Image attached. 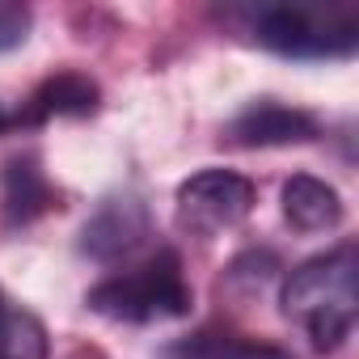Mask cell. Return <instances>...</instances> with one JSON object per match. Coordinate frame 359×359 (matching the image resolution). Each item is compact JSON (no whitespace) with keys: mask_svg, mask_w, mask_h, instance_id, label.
Here are the masks:
<instances>
[{"mask_svg":"<svg viewBox=\"0 0 359 359\" xmlns=\"http://www.w3.org/2000/svg\"><path fill=\"white\" fill-rule=\"evenodd\" d=\"M283 313L309 334L317 351H338L359 313L355 296V245L342 241L330 254L300 262L283 283Z\"/></svg>","mask_w":359,"mask_h":359,"instance_id":"obj_1","label":"cell"},{"mask_svg":"<svg viewBox=\"0 0 359 359\" xmlns=\"http://www.w3.org/2000/svg\"><path fill=\"white\" fill-rule=\"evenodd\" d=\"M195 304V292L182 275V258L173 250H156L144 262L102 279L89 292V309L110 317V321H131V325H148V321H173L187 317Z\"/></svg>","mask_w":359,"mask_h":359,"instance_id":"obj_2","label":"cell"},{"mask_svg":"<svg viewBox=\"0 0 359 359\" xmlns=\"http://www.w3.org/2000/svg\"><path fill=\"white\" fill-rule=\"evenodd\" d=\"M254 39L287 60H338L359 47L351 5H266L254 13Z\"/></svg>","mask_w":359,"mask_h":359,"instance_id":"obj_3","label":"cell"},{"mask_svg":"<svg viewBox=\"0 0 359 359\" xmlns=\"http://www.w3.org/2000/svg\"><path fill=\"white\" fill-rule=\"evenodd\" d=\"M254 208V182L233 169H203L177 187V224L195 237H216L241 224Z\"/></svg>","mask_w":359,"mask_h":359,"instance_id":"obj_4","label":"cell"},{"mask_svg":"<svg viewBox=\"0 0 359 359\" xmlns=\"http://www.w3.org/2000/svg\"><path fill=\"white\" fill-rule=\"evenodd\" d=\"M152 233V220H148V208L140 195L123 191V195H110L97 203V212L85 220L81 229V254L93 258V262H118V258H131Z\"/></svg>","mask_w":359,"mask_h":359,"instance_id":"obj_5","label":"cell"},{"mask_svg":"<svg viewBox=\"0 0 359 359\" xmlns=\"http://www.w3.org/2000/svg\"><path fill=\"white\" fill-rule=\"evenodd\" d=\"M229 135L233 144L241 148H279V144H304L317 135V118L296 110V106H283V102H250L233 123H229Z\"/></svg>","mask_w":359,"mask_h":359,"instance_id":"obj_6","label":"cell"},{"mask_svg":"<svg viewBox=\"0 0 359 359\" xmlns=\"http://www.w3.org/2000/svg\"><path fill=\"white\" fill-rule=\"evenodd\" d=\"M283 216L300 233H325V229H338L342 199H338V191L330 182H321V177L296 173V177L283 182Z\"/></svg>","mask_w":359,"mask_h":359,"instance_id":"obj_7","label":"cell"},{"mask_svg":"<svg viewBox=\"0 0 359 359\" xmlns=\"http://www.w3.org/2000/svg\"><path fill=\"white\" fill-rule=\"evenodd\" d=\"M55 203V191L47 173L39 169L34 156H13L5 165V220L9 224H30Z\"/></svg>","mask_w":359,"mask_h":359,"instance_id":"obj_8","label":"cell"},{"mask_svg":"<svg viewBox=\"0 0 359 359\" xmlns=\"http://www.w3.org/2000/svg\"><path fill=\"white\" fill-rule=\"evenodd\" d=\"M97 106V85L81 72H60L51 81H43L26 106V114H18L13 123H43V118H55V114H89Z\"/></svg>","mask_w":359,"mask_h":359,"instance_id":"obj_9","label":"cell"},{"mask_svg":"<svg viewBox=\"0 0 359 359\" xmlns=\"http://www.w3.org/2000/svg\"><path fill=\"white\" fill-rule=\"evenodd\" d=\"M165 359H292L287 351L271 346V342H254V338H241V334H195V338H182L165 351Z\"/></svg>","mask_w":359,"mask_h":359,"instance_id":"obj_10","label":"cell"},{"mask_svg":"<svg viewBox=\"0 0 359 359\" xmlns=\"http://www.w3.org/2000/svg\"><path fill=\"white\" fill-rule=\"evenodd\" d=\"M51 342L34 313L0 304V359H47Z\"/></svg>","mask_w":359,"mask_h":359,"instance_id":"obj_11","label":"cell"},{"mask_svg":"<svg viewBox=\"0 0 359 359\" xmlns=\"http://www.w3.org/2000/svg\"><path fill=\"white\" fill-rule=\"evenodd\" d=\"M26 34H30V9H22V5H0V55L13 51V47H22Z\"/></svg>","mask_w":359,"mask_h":359,"instance_id":"obj_12","label":"cell"},{"mask_svg":"<svg viewBox=\"0 0 359 359\" xmlns=\"http://www.w3.org/2000/svg\"><path fill=\"white\" fill-rule=\"evenodd\" d=\"M9 127H13V114H9L5 106H0V131H9Z\"/></svg>","mask_w":359,"mask_h":359,"instance_id":"obj_13","label":"cell"},{"mask_svg":"<svg viewBox=\"0 0 359 359\" xmlns=\"http://www.w3.org/2000/svg\"><path fill=\"white\" fill-rule=\"evenodd\" d=\"M0 304H5V300H0Z\"/></svg>","mask_w":359,"mask_h":359,"instance_id":"obj_14","label":"cell"}]
</instances>
